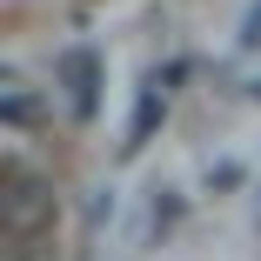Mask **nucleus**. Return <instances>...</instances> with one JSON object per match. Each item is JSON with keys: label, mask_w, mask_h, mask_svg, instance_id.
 Wrapping results in <instances>:
<instances>
[{"label": "nucleus", "mask_w": 261, "mask_h": 261, "mask_svg": "<svg viewBox=\"0 0 261 261\" xmlns=\"http://www.w3.org/2000/svg\"><path fill=\"white\" fill-rule=\"evenodd\" d=\"M54 87L67 94L74 121H94V108H100V54L94 47H67V54L54 61Z\"/></svg>", "instance_id": "obj_1"}, {"label": "nucleus", "mask_w": 261, "mask_h": 261, "mask_svg": "<svg viewBox=\"0 0 261 261\" xmlns=\"http://www.w3.org/2000/svg\"><path fill=\"white\" fill-rule=\"evenodd\" d=\"M161 114H168V81H161V74H147V81H141V94H134V121H127V141H121V147H127V154H141Z\"/></svg>", "instance_id": "obj_2"}, {"label": "nucleus", "mask_w": 261, "mask_h": 261, "mask_svg": "<svg viewBox=\"0 0 261 261\" xmlns=\"http://www.w3.org/2000/svg\"><path fill=\"white\" fill-rule=\"evenodd\" d=\"M47 188L40 181H14V194H7V234H34L40 221H47Z\"/></svg>", "instance_id": "obj_3"}, {"label": "nucleus", "mask_w": 261, "mask_h": 261, "mask_svg": "<svg viewBox=\"0 0 261 261\" xmlns=\"http://www.w3.org/2000/svg\"><path fill=\"white\" fill-rule=\"evenodd\" d=\"M0 121H7V127H34V121H40V94H34L27 81H7V94H0Z\"/></svg>", "instance_id": "obj_4"}, {"label": "nucleus", "mask_w": 261, "mask_h": 261, "mask_svg": "<svg viewBox=\"0 0 261 261\" xmlns=\"http://www.w3.org/2000/svg\"><path fill=\"white\" fill-rule=\"evenodd\" d=\"M241 47H261V7L248 14V27H241Z\"/></svg>", "instance_id": "obj_5"}, {"label": "nucleus", "mask_w": 261, "mask_h": 261, "mask_svg": "<svg viewBox=\"0 0 261 261\" xmlns=\"http://www.w3.org/2000/svg\"><path fill=\"white\" fill-rule=\"evenodd\" d=\"M254 228H261V194H254Z\"/></svg>", "instance_id": "obj_6"}]
</instances>
